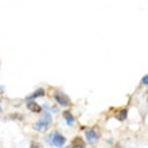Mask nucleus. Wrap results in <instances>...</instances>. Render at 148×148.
Masks as SVG:
<instances>
[{"label": "nucleus", "mask_w": 148, "mask_h": 148, "mask_svg": "<svg viewBox=\"0 0 148 148\" xmlns=\"http://www.w3.org/2000/svg\"><path fill=\"white\" fill-rule=\"evenodd\" d=\"M3 90H4V88H3V86H0V94L3 93Z\"/></svg>", "instance_id": "nucleus-11"}, {"label": "nucleus", "mask_w": 148, "mask_h": 148, "mask_svg": "<svg viewBox=\"0 0 148 148\" xmlns=\"http://www.w3.org/2000/svg\"><path fill=\"white\" fill-rule=\"evenodd\" d=\"M86 139H88L89 143H94V141H97V139H98V133L96 132L94 129H90V131L86 132Z\"/></svg>", "instance_id": "nucleus-5"}, {"label": "nucleus", "mask_w": 148, "mask_h": 148, "mask_svg": "<svg viewBox=\"0 0 148 148\" xmlns=\"http://www.w3.org/2000/svg\"><path fill=\"white\" fill-rule=\"evenodd\" d=\"M43 96H45V90H43V89H38L36 92H34L31 96H28L27 101H28V100H32V98H36V97H43Z\"/></svg>", "instance_id": "nucleus-6"}, {"label": "nucleus", "mask_w": 148, "mask_h": 148, "mask_svg": "<svg viewBox=\"0 0 148 148\" xmlns=\"http://www.w3.org/2000/svg\"><path fill=\"white\" fill-rule=\"evenodd\" d=\"M147 82H148V75H144V77H143V84L147 85Z\"/></svg>", "instance_id": "nucleus-10"}, {"label": "nucleus", "mask_w": 148, "mask_h": 148, "mask_svg": "<svg viewBox=\"0 0 148 148\" xmlns=\"http://www.w3.org/2000/svg\"><path fill=\"white\" fill-rule=\"evenodd\" d=\"M50 140H51V144L54 145V147H63V145L66 144V139L63 135L58 132H54L53 135L50 136Z\"/></svg>", "instance_id": "nucleus-3"}, {"label": "nucleus", "mask_w": 148, "mask_h": 148, "mask_svg": "<svg viewBox=\"0 0 148 148\" xmlns=\"http://www.w3.org/2000/svg\"><path fill=\"white\" fill-rule=\"evenodd\" d=\"M50 124H51V114L50 113H45L42 119L34 125V128H35L36 131H47V128L50 127Z\"/></svg>", "instance_id": "nucleus-1"}, {"label": "nucleus", "mask_w": 148, "mask_h": 148, "mask_svg": "<svg viewBox=\"0 0 148 148\" xmlns=\"http://www.w3.org/2000/svg\"><path fill=\"white\" fill-rule=\"evenodd\" d=\"M27 108L31 110V112H34V113H40V112H42V108H40V106H39L35 101H31V100H28Z\"/></svg>", "instance_id": "nucleus-4"}, {"label": "nucleus", "mask_w": 148, "mask_h": 148, "mask_svg": "<svg viewBox=\"0 0 148 148\" xmlns=\"http://www.w3.org/2000/svg\"><path fill=\"white\" fill-rule=\"evenodd\" d=\"M54 98H55V101L58 102L61 106H69L70 105V98L67 97L63 92H61V90H55L54 92Z\"/></svg>", "instance_id": "nucleus-2"}, {"label": "nucleus", "mask_w": 148, "mask_h": 148, "mask_svg": "<svg viewBox=\"0 0 148 148\" xmlns=\"http://www.w3.org/2000/svg\"><path fill=\"white\" fill-rule=\"evenodd\" d=\"M127 113H128V110H127V109L120 110V113H117V120H119V121L125 120V119H127Z\"/></svg>", "instance_id": "nucleus-9"}, {"label": "nucleus", "mask_w": 148, "mask_h": 148, "mask_svg": "<svg viewBox=\"0 0 148 148\" xmlns=\"http://www.w3.org/2000/svg\"><path fill=\"white\" fill-rule=\"evenodd\" d=\"M0 113H1V106H0Z\"/></svg>", "instance_id": "nucleus-12"}, {"label": "nucleus", "mask_w": 148, "mask_h": 148, "mask_svg": "<svg viewBox=\"0 0 148 148\" xmlns=\"http://www.w3.org/2000/svg\"><path fill=\"white\" fill-rule=\"evenodd\" d=\"M63 117H65V120H66L67 125H73L74 124V116L71 114L70 112H65V113H63Z\"/></svg>", "instance_id": "nucleus-7"}, {"label": "nucleus", "mask_w": 148, "mask_h": 148, "mask_svg": "<svg viewBox=\"0 0 148 148\" xmlns=\"http://www.w3.org/2000/svg\"><path fill=\"white\" fill-rule=\"evenodd\" d=\"M71 145H73V147H85V143H84V140H82V139L75 137V139L71 141Z\"/></svg>", "instance_id": "nucleus-8"}]
</instances>
